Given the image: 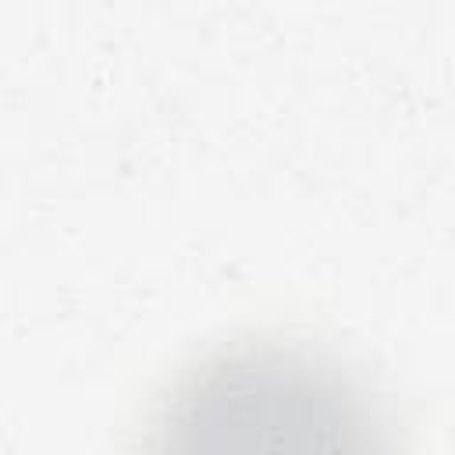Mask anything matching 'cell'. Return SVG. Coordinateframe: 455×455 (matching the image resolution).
<instances>
[{"label":"cell","instance_id":"obj_1","mask_svg":"<svg viewBox=\"0 0 455 455\" xmlns=\"http://www.w3.org/2000/svg\"><path fill=\"white\" fill-rule=\"evenodd\" d=\"M142 455H405L384 398L309 341H231L156 398Z\"/></svg>","mask_w":455,"mask_h":455}]
</instances>
